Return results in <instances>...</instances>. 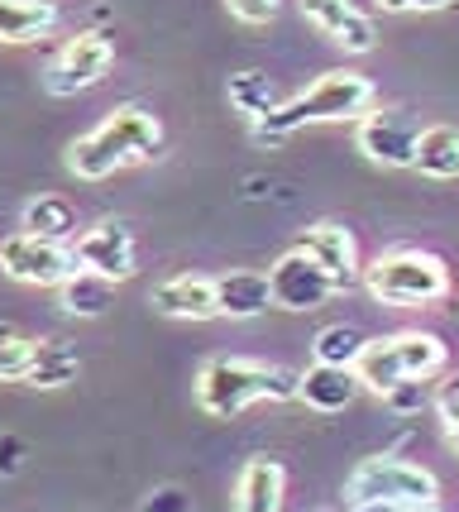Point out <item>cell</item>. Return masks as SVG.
Segmentation results:
<instances>
[{
	"label": "cell",
	"instance_id": "obj_14",
	"mask_svg": "<svg viewBox=\"0 0 459 512\" xmlns=\"http://www.w3.org/2000/svg\"><path fill=\"white\" fill-rule=\"evenodd\" d=\"M283 493H287V474L278 460L254 455L235 479V512H283Z\"/></svg>",
	"mask_w": 459,
	"mask_h": 512
},
{
	"label": "cell",
	"instance_id": "obj_24",
	"mask_svg": "<svg viewBox=\"0 0 459 512\" xmlns=\"http://www.w3.org/2000/svg\"><path fill=\"white\" fill-rule=\"evenodd\" d=\"M397 340V355H402V369L407 379H431L445 369V340L431 331H402L393 335Z\"/></svg>",
	"mask_w": 459,
	"mask_h": 512
},
{
	"label": "cell",
	"instance_id": "obj_27",
	"mask_svg": "<svg viewBox=\"0 0 459 512\" xmlns=\"http://www.w3.org/2000/svg\"><path fill=\"white\" fill-rule=\"evenodd\" d=\"M436 407H440V422H445V436H450V446L459 450V379L440 388Z\"/></svg>",
	"mask_w": 459,
	"mask_h": 512
},
{
	"label": "cell",
	"instance_id": "obj_17",
	"mask_svg": "<svg viewBox=\"0 0 459 512\" xmlns=\"http://www.w3.org/2000/svg\"><path fill=\"white\" fill-rule=\"evenodd\" d=\"M58 24L53 0H0V44H34Z\"/></svg>",
	"mask_w": 459,
	"mask_h": 512
},
{
	"label": "cell",
	"instance_id": "obj_23",
	"mask_svg": "<svg viewBox=\"0 0 459 512\" xmlns=\"http://www.w3.org/2000/svg\"><path fill=\"white\" fill-rule=\"evenodd\" d=\"M77 369H82V359H77L72 345H63V340H39L24 383H29V388H67V383L77 379Z\"/></svg>",
	"mask_w": 459,
	"mask_h": 512
},
{
	"label": "cell",
	"instance_id": "obj_10",
	"mask_svg": "<svg viewBox=\"0 0 459 512\" xmlns=\"http://www.w3.org/2000/svg\"><path fill=\"white\" fill-rule=\"evenodd\" d=\"M77 259H82V268L101 273L110 283H125L134 273V259H139L130 225H120V221L91 225L87 235H77Z\"/></svg>",
	"mask_w": 459,
	"mask_h": 512
},
{
	"label": "cell",
	"instance_id": "obj_5",
	"mask_svg": "<svg viewBox=\"0 0 459 512\" xmlns=\"http://www.w3.org/2000/svg\"><path fill=\"white\" fill-rule=\"evenodd\" d=\"M350 503H397V508H426L436 503V474L421 465H407V460H388V455H373V460H359L350 474Z\"/></svg>",
	"mask_w": 459,
	"mask_h": 512
},
{
	"label": "cell",
	"instance_id": "obj_9",
	"mask_svg": "<svg viewBox=\"0 0 459 512\" xmlns=\"http://www.w3.org/2000/svg\"><path fill=\"white\" fill-rule=\"evenodd\" d=\"M416 139H421L416 120H407L402 111H373L359 125V154L378 163V168H412Z\"/></svg>",
	"mask_w": 459,
	"mask_h": 512
},
{
	"label": "cell",
	"instance_id": "obj_20",
	"mask_svg": "<svg viewBox=\"0 0 459 512\" xmlns=\"http://www.w3.org/2000/svg\"><path fill=\"white\" fill-rule=\"evenodd\" d=\"M58 302H63L67 316H106L110 302H115V283L101 278V273H91V268H82V273H72L63 288H58Z\"/></svg>",
	"mask_w": 459,
	"mask_h": 512
},
{
	"label": "cell",
	"instance_id": "obj_34",
	"mask_svg": "<svg viewBox=\"0 0 459 512\" xmlns=\"http://www.w3.org/2000/svg\"><path fill=\"white\" fill-rule=\"evenodd\" d=\"M321 512H330V508H321Z\"/></svg>",
	"mask_w": 459,
	"mask_h": 512
},
{
	"label": "cell",
	"instance_id": "obj_16",
	"mask_svg": "<svg viewBox=\"0 0 459 512\" xmlns=\"http://www.w3.org/2000/svg\"><path fill=\"white\" fill-rule=\"evenodd\" d=\"M359 374L354 369H340V364H311L302 374V402L316 407V412H345L354 398H359Z\"/></svg>",
	"mask_w": 459,
	"mask_h": 512
},
{
	"label": "cell",
	"instance_id": "obj_18",
	"mask_svg": "<svg viewBox=\"0 0 459 512\" xmlns=\"http://www.w3.org/2000/svg\"><path fill=\"white\" fill-rule=\"evenodd\" d=\"M354 374H359V383H364L369 393H378V398H388L393 388L412 383V379H407V369H402V355H397L393 335H388V340H369V350L359 355Z\"/></svg>",
	"mask_w": 459,
	"mask_h": 512
},
{
	"label": "cell",
	"instance_id": "obj_13",
	"mask_svg": "<svg viewBox=\"0 0 459 512\" xmlns=\"http://www.w3.org/2000/svg\"><path fill=\"white\" fill-rule=\"evenodd\" d=\"M302 249L316 259V264L326 268L330 278H335V288L345 292L359 278V254H354V235L345 230V225H335V221H321V225H311L302 235Z\"/></svg>",
	"mask_w": 459,
	"mask_h": 512
},
{
	"label": "cell",
	"instance_id": "obj_4",
	"mask_svg": "<svg viewBox=\"0 0 459 512\" xmlns=\"http://www.w3.org/2000/svg\"><path fill=\"white\" fill-rule=\"evenodd\" d=\"M364 288L388 307H431L450 297V268L426 249H388L364 268Z\"/></svg>",
	"mask_w": 459,
	"mask_h": 512
},
{
	"label": "cell",
	"instance_id": "obj_2",
	"mask_svg": "<svg viewBox=\"0 0 459 512\" xmlns=\"http://www.w3.org/2000/svg\"><path fill=\"white\" fill-rule=\"evenodd\" d=\"M302 398V374L263 359L220 355L197 369V407L211 417H240L254 402H292Z\"/></svg>",
	"mask_w": 459,
	"mask_h": 512
},
{
	"label": "cell",
	"instance_id": "obj_26",
	"mask_svg": "<svg viewBox=\"0 0 459 512\" xmlns=\"http://www.w3.org/2000/svg\"><path fill=\"white\" fill-rule=\"evenodd\" d=\"M34 350H39L34 335L15 331V326H0V383H24L29 379Z\"/></svg>",
	"mask_w": 459,
	"mask_h": 512
},
{
	"label": "cell",
	"instance_id": "obj_1",
	"mask_svg": "<svg viewBox=\"0 0 459 512\" xmlns=\"http://www.w3.org/2000/svg\"><path fill=\"white\" fill-rule=\"evenodd\" d=\"M158 154H163V125H158V115L144 111V106H115L96 130L72 139L67 168L82 182H101L110 173H120V168L149 163Z\"/></svg>",
	"mask_w": 459,
	"mask_h": 512
},
{
	"label": "cell",
	"instance_id": "obj_3",
	"mask_svg": "<svg viewBox=\"0 0 459 512\" xmlns=\"http://www.w3.org/2000/svg\"><path fill=\"white\" fill-rule=\"evenodd\" d=\"M373 106V82L364 72H350V67H335V72H321L306 91H297L292 101H283L278 111L254 125V139L259 144H283L292 130L302 125H326V120H354V115H369Z\"/></svg>",
	"mask_w": 459,
	"mask_h": 512
},
{
	"label": "cell",
	"instance_id": "obj_30",
	"mask_svg": "<svg viewBox=\"0 0 459 512\" xmlns=\"http://www.w3.org/2000/svg\"><path fill=\"white\" fill-rule=\"evenodd\" d=\"M29 460V450H24L20 436H0V479H15Z\"/></svg>",
	"mask_w": 459,
	"mask_h": 512
},
{
	"label": "cell",
	"instance_id": "obj_28",
	"mask_svg": "<svg viewBox=\"0 0 459 512\" xmlns=\"http://www.w3.org/2000/svg\"><path fill=\"white\" fill-rule=\"evenodd\" d=\"M225 5H230V15L244 20V24H268L273 15H278L283 0H225Z\"/></svg>",
	"mask_w": 459,
	"mask_h": 512
},
{
	"label": "cell",
	"instance_id": "obj_6",
	"mask_svg": "<svg viewBox=\"0 0 459 512\" xmlns=\"http://www.w3.org/2000/svg\"><path fill=\"white\" fill-rule=\"evenodd\" d=\"M0 268L15 283H29V288H63L72 273H82V259H77V245L20 230L0 245Z\"/></svg>",
	"mask_w": 459,
	"mask_h": 512
},
{
	"label": "cell",
	"instance_id": "obj_8",
	"mask_svg": "<svg viewBox=\"0 0 459 512\" xmlns=\"http://www.w3.org/2000/svg\"><path fill=\"white\" fill-rule=\"evenodd\" d=\"M268 283H273V307H283V312H316L340 292L335 278L302 245L287 249L283 259L268 268Z\"/></svg>",
	"mask_w": 459,
	"mask_h": 512
},
{
	"label": "cell",
	"instance_id": "obj_31",
	"mask_svg": "<svg viewBox=\"0 0 459 512\" xmlns=\"http://www.w3.org/2000/svg\"><path fill=\"white\" fill-rule=\"evenodd\" d=\"M421 383H426V379H412V383H402V388H393V393H388V402H393L397 412H416V407L426 402V388H421Z\"/></svg>",
	"mask_w": 459,
	"mask_h": 512
},
{
	"label": "cell",
	"instance_id": "obj_33",
	"mask_svg": "<svg viewBox=\"0 0 459 512\" xmlns=\"http://www.w3.org/2000/svg\"><path fill=\"white\" fill-rule=\"evenodd\" d=\"M412 512H440V508H436V503H426V508H412Z\"/></svg>",
	"mask_w": 459,
	"mask_h": 512
},
{
	"label": "cell",
	"instance_id": "obj_29",
	"mask_svg": "<svg viewBox=\"0 0 459 512\" xmlns=\"http://www.w3.org/2000/svg\"><path fill=\"white\" fill-rule=\"evenodd\" d=\"M144 512H192V498L177 489V484H163L144 498Z\"/></svg>",
	"mask_w": 459,
	"mask_h": 512
},
{
	"label": "cell",
	"instance_id": "obj_22",
	"mask_svg": "<svg viewBox=\"0 0 459 512\" xmlns=\"http://www.w3.org/2000/svg\"><path fill=\"white\" fill-rule=\"evenodd\" d=\"M24 230L44 240H77V206L67 197H34L24 206Z\"/></svg>",
	"mask_w": 459,
	"mask_h": 512
},
{
	"label": "cell",
	"instance_id": "obj_32",
	"mask_svg": "<svg viewBox=\"0 0 459 512\" xmlns=\"http://www.w3.org/2000/svg\"><path fill=\"white\" fill-rule=\"evenodd\" d=\"M378 5L393 10V15H431V10H445L455 0H378Z\"/></svg>",
	"mask_w": 459,
	"mask_h": 512
},
{
	"label": "cell",
	"instance_id": "obj_12",
	"mask_svg": "<svg viewBox=\"0 0 459 512\" xmlns=\"http://www.w3.org/2000/svg\"><path fill=\"white\" fill-rule=\"evenodd\" d=\"M302 15L345 53H373V44H378L373 20L364 10H354L350 0H302Z\"/></svg>",
	"mask_w": 459,
	"mask_h": 512
},
{
	"label": "cell",
	"instance_id": "obj_25",
	"mask_svg": "<svg viewBox=\"0 0 459 512\" xmlns=\"http://www.w3.org/2000/svg\"><path fill=\"white\" fill-rule=\"evenodd\" d=\"M364 350H369V340H364V331H354V326H326V331L311 340L316 364H340V369H354Z\"/></svg>",
	"mask_w": 459,
	"mask_h": 512
},
{
	"label": "cell",
	"instance_id": "obj_19",
	"mask_svg": "<svg viewBox=\"0 0 459 512\" xmlns=\"http://www.w3.org/2000/svg\"><path fill=\"white\" fill-rule=\"evenodd\" d=\"M416 173H426V178H459V130L455 125H431V130H421L416 139Z\"/></svg>",
	"mask_w": 459,
	"mask_h": 512
},
{
	"label": "cell",
	"instance_id": "obj_15",
	"mask_svg": "<svg viewBox=\"0 0 459 512\" xmlns=\"http://www.w3.org/2000/svg\"><path fill=\"white\" fill-rule=\"evenodd\" d=\"M216 297H220V316L249 321V316H263L268 307H273V283H268V273L240 268V273L216 278Z\"/></svg>",
	"mask_w": 459,
	"mask_h": 512
},
{
	"label": "cell",
	"instance_id": "obj_11",
	"mask_svg": "<svg viewBox=\"0 0 459 512\" xmlns=\"http://www.w3.org/2000/svg\"><path fill=\"white\" fill-rule=\"evenodd\" d=\"M149 307L168 321H211L220 316V297H216V278H201V273H177L163 278L149 292Z\"/></svg>",
	"mask_w": 459,
	"mask_h": 512
},
{
	"label": "cell",
	"instance_id": "obj_21",
	"mask_svg": "<svg viewBox=\"0 0 459 512\" xmlns=\"http://www.w3.org/2000/svg\"><path fill=\"white\" fill-rule=\"evenodd\" d=\"M225 91H230V106H235V111H240L249 125L268 120V115L283 106V101H278V91H273V82H268V72H259V67H249V72H235Z\"/></svg>",
	"mask_w": 459,
	"mask_h": 512
},
{
	"label": "cell",
	"instance_id": "obj_7",
	"mask_svg": "<svg viewBox=\"0 0 459 512\" xmlns=\"http://www.w3.org/2000/svg\"><path fill=\"white\" fill-rule=\"evenodd\" d=\"M110 58H115V48H110V34H101V29L67 39L44 72L48 96H77V91H91L96 82H106Z\"/></svg>",
	"mask_w": 459,
	"mask_h": 512
}]
</instances>
